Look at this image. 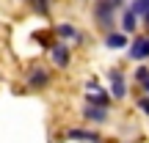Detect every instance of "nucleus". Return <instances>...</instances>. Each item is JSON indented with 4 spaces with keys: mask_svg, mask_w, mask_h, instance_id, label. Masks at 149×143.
<instances>
[{
    "mask_svg": "<svg viewBox=\"0 0 149 143\" xmlns=\"http://www.w3.org/2000/svg\"><path fill=\"white\" fill-rule=\"evenodd\" d=\"M149 58V36H135L130 44V61H146Z\"/></svg>",
    "mask_w": 149,
    "mask_h": 143,
    "instance_id": "obj_2",
    "label": "nucleus"
},
{
    "mask_svg": "<svg viewBox=\"0 0 149 143\" xmlns=\"http://www.w3.org/2000/svg\"><path fill=\"white\" fill-rule=\"evenodd\" d=\"M31 3H33V0H31Z\"/></svg>",
    "mask_w": 149,
    "mask_h": 143,
    "instance_id": "obj_18",
    "label": "nucleus"
},
{
    "mask_svg": "<svg viewBox=\"0 0 149 143\" xmlns=\"http://www.w3.org/2000/svg\"><path fill=\"white\" fill-rule=\"evenodd\" d=\"M86 102H88V105H100V107H111V96H108L105 91H88Z\"/></svg>",
    "mask_w": 149,
    "mask_h": 143,
    "instance_id": "obj_9",
    "label": "nucleus"
},
{
    "mask_svg": "<svg viewBox=\"0 0 149 143\" xmlns=\"http://www.w3.org/2000/svg\"><path fill=\"white\" fill-rule=\"evenodd\" d=\"M135 25H138V14H135L133 8H127V11H124V17H122V28H124V33H133Z\"/></svg>",
    "mask_w": 149,
    "mask_h": 143,
    "instance_id": "obj_11",
    "label": "nucleus"
},
{
    "mask_svg": "<svg viewBox=\"0 0 149 143\" xmlns=\"http://www.w3.org/2000/svg\"><path fill=\"white\" fill-rule=\"evenodd\" d=\"M146 77H149V69H146V66H138V72H135V80H138V83H144Z\"/></svg>",
    "mask_w": 149,
    "mask_h": 143,
    "instance_id": "obj_13",
    "label": "nucleus"
},
{
    "mask_svg": "<svg viewBox=\"0 0 149 143\" xmlns=\"http://www.w3.org/2000/svg\"><path fill=\"white\" fill-rule=\"evenodd\" d=\"M141 85H144V91L149 94V77H146V80H144V83H141Z\"/></svg>",
    "mask_w": 149,
    "mask_h": 143,
    "instance_id": "obj_16",
    "label": "nucleus"
},
{
    "mask_svg": "<svg viewBox=\"0 0 149 143\" xmlns=\"http://www.w3.org/2000/svg\"><path fill=\"white\" fill-rule=\"evenodd\" d=\"M50 58H53V64H55V66L66 69V66H69L72 53H69V47H66V44H53V47H50Z\"/></svg>",
    "mask_w": 149,
    "mask_h": 143,
    "instance_id": "obj_4",
    "label": "nucleus"
},
{
    "mask_svg": "<svg viewBox=\"0 0 149 143\" xmlns=\"http://www.w3.org/2000/svg\"><path fill=\"white\" fill-rule=\"evenodd\" d=\"M33 6H36V11L42 17H47V11H50V3H47V0H33Z\"/></svg>",
    "mask_w": 149,
    "mask_h": 143,
    "instance_id": "obj_12",
    "label": "nucleus"
},
{
    "mask_svg": "<svg viewBox=\"0 0 149 143\" xmlns=\"http://www.w3.org/2000/svg\"><path fill=\"white\" fill-rule=\"evenodd\" d=\"M111 94L116 96V99H124V96H127V83H124V74L119 69L111 72Z\"/></svg>",
    "mask_w": 149,
    "mask_h": 143,
    "instance_id": "obj_5",
    "label": "nucleus"
},
{
    "mask_svg": "<svg viewBox=\"0 0 149 143\" xmlns=\"http://www.w3.org/2000/svg\"><path fill=\"white\" fill-rule=\"evenodd\" d=\"M144 25H149V11H146V14H144Z\"/></svg>",
    "mask_w": 149,
    "mask_h": 143,
    "instance_id": "obj_17",
    "label": "nucleus"
},
{
    "mask_svg": "<svg viewBox=\"0 0 149 143\" xmlns=\"http://www.w3.org/2000/svg\"><path fill=\"white\" fill-rule=\"evenodd\" d=\"M55 36H58V39H74V41H80V39H83V33L74 30L72 25H58V28H55Z\"/></svg>",
    "mask_w": 149,
    "mask_h": 143,
    "instance_id": "obj_10",
    "label": "nucleus"
},
{
    "mask_svg": "<svg viewBox=\"0 0 149 143\" xmlns=\"http://www.w3.org/2000/svg\"><path fill=\"white\" fill-rule=\"evenodd\" d=\"M127 33H119V30H111L105 36V47H111V50H122V47H127Z\"/></svg>",
    "mask_w": 149,
    "mask_h": 143,
    "instance_id": "obj_7",
    "label": "nucleus"
},
{
    "mask_svg": "<svg viewBox=\"0 0 149 143\" xmlns=\"http://www.w3.org/2000/svg\"><path fill=\"white\" fill-rule=\"evenodd\" d=\"M83 116L88 118V121L102 124V121H108V107H100V105H86V107H83Z\"/></svg>",
    "mask_w": 149,
    "mask_h": 143,
    "instance_id": "obj_6",
    "label": "nucleus"
},
{
    "mask_svg": "<svg viewBox=\"0 0 149 143\" xmlns=\"http://www.w3.org/2000/svg\"><path fill=\"white\" fill-rule=\"evenodd\" d=\"M66 138H69V140H83V143H100V135L88 132V129H69Z\"/></svg>",
    "mask_w": 149,
    "mask_h": 143,
    "instance_id": "obj_8",
    "label": "nucleus"
},
{
    "mask_svg": "<svg viewBox=\"0 0 149 143\" xmlns=\"http://www.w3.org/2000/svg\"><path fill=\"white\" fill-rule=\"evenodd\" d=\"M122 6V0H97L94 3V19L100 28H113V22H116V14L113 11Z\"/></svg>",
    "mask_w": 149,
    "mask_h": 143,
    "instance_id": "obj_1",
    "label": "nucleus"
},
{
    "mask_svg": "<svg viewBox=\"0 0 149 143\" xmlns=\"http://www.w3.org/2000/svg\"><path fill=\"white\" fill-rule=\"evenodd\" d=\"M47 83H50V74H47V69H31L28 72V88L31 91H42V88H47Z\"/></svg>",
    "mask_w": 149,
    "mask_h": 143,
    "instance_id": "obj_3",
    "label": "nucleus"
},
{
    "mask_svg": "<svg viewBox=\"0 0 149 143\" xmlns=\"http://www.w3.org/2000/svg\"><path fill=\"white\" fill-rule=\"evenodd\" d=\"M138 110L149 116V96H141V99H138Z\"/></svg>",
    "mask_w": 149,
    "mask_h": 143,
    "instance_id": "obj_14",
    "label": "nucleus"
},
{
    "mask_svg": "<svg viewBox=\"0 0 149 143\" xmlns=\"http://www.w3.org/2000/svg\"><path fill=\"white\" fill-rule=\"evenodd\" d=\"M86 88H88V91H100V85H97V80H88V83H86Z\"/></svg>",
    "mask_w": 149,
    "mask_h": 143,
    "instance_id": "obj_15",
    "label": "nucleus"
}]
</instances>
